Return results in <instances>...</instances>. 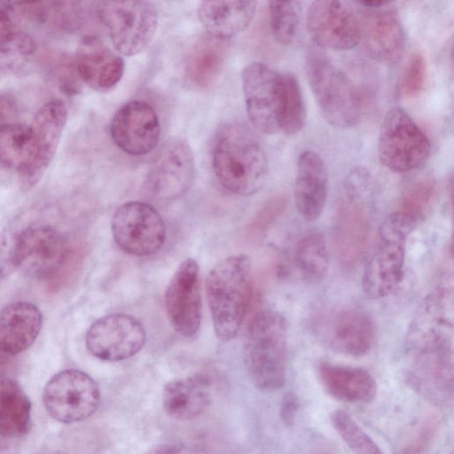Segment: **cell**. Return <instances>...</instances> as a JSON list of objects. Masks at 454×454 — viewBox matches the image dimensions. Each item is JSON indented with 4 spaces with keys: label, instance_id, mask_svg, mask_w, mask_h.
<instances>
[{
    "label": "cell",
    "instance_id": "6da1fadb",
    "mask_svg": "<svg viewBox=\"0 0 454 454\" xmlns=\"http://www.w3.org/2000/svg\"><path fill=\"white\" fill-rule=\"evenodd\" d=\"M373 192L372 179L362 168L352 171L342 187L333 223V243L346 267L356 265L366 251L373 221Z\"/></svg>",
    "mask_w": 454,
    "mask_h": 454
},
{
    "label": "cell",
    "instance_id": "7a4b0ae2",
    "mask_svg": "<svg viewBox=\"0 0 454 454\" xmlns=\"http://www.w3.org/2000/svg\"><path fill=\"white\" fill-rule=\"evenodd\" d=\"M206 294L216 338L231 341L243 324L252 297L249 257L231 255L216 263L207 277Z\"/></svg>",
    "mask_w": 454,
    "mask_h": 454
},
{
    "label": "cell",
    "instance_id": "3957f363",
    "mask_svg": "<svg viewBox=\"0 0 454 454\" xmlns=\"http://www.w3.org/2000/svg\"><path fill=\"white\" fill-rule=\"evenodd\" d=\"M244 364L258 389L270 392L285 385L288 364V326L281 314L266 309L254 315L247 327Z\"/></svg>",
    "mask_w": 454,
    "mask_h": 454
},
{
    "label": "cell",
    "instance_id": "277c9868",
    "mask_svg": "<svg viewBox=\"0 0 454 454\" xmlns=\"http://www.w3.org/2000/svg\"><path fill=\"white\" fill-rule=\"evenodd\" d=\"M212 161L220 184L234 194H254L266 181V154L258 142L240 126L227 125L218 132Z\"/></svg>",
    "mask_w": 454,
    "mask_h": 454
},
{
    "label": "cell",
    "instance_id": "5b68a950",
    "mask_svg": "<svg viewBox=\"0 0 454 454\" xmlns=\"http://www.w3.org/2000/svg\"><path fill=\"white\" fill-rule=\"evenodd\" d=\"M418 222L401 210L388 215L379 230L377 247L362 277L364 294L373 300L393 294L403 277L407 240Z\"/></svg>",
    "mask_w": 454,
    "mask_h": 454
},
{
    "label": "cell",
    "instance_id": "8992f818",
    "mask_svg": "<svg viewBox=\"0 0 454 454\" xmlns=\"http://www.w3.org/2000/svg\"><path fill=\"white\" fill-rule=\"evenodd\" d=\"M0 249V275L19 269L32 278L49 280L68 257L72 247L64 235L47 224L30 225L12 234Z\"/></svg>",
    "mask_w": 454,
    "mask_h": 454
},
{
    "label": "cell",
    "instance_id": "52a82bcc",
    "mask_svg": "<svg viewBox=\"0 0 454 454\" xmlns=\"http://www.w3.org/2000/svg\"><path fill=\"white\" fill-rule=\"evenodd\" d=\"M306 73L309 87L324 118L333 126H354L363 112V98L354 82L325 55L311 51Z\"/></svg>",
    "mask_w": 454,
    "mask_h": 454
},
{
    "label": "cell",
    "instance_id": "ba28073f",
    "mask_svg": "<svg viewBox=\"0 0 454 454\" xmlns=\"http://www.w3.org/2000/svg\"><path fill=\"white\" fill-rule=\"evenodd\" d=\"M96 12L114 48L123 55L140 53L156 32L158 12L151 2L100 1Z\"/></svg>",
    "mask_w": 454,
    "mask_h": 454
},
{
    "label": "cell",
    "instance_id": "9c48e42d",
    "mask_svg": "<svg viewBox=\"0 0 454 454\" xmlns=\"http://www.w3.org/2000/svg\"><path fill=\"white\" fill-rule=\"evenodd\" d=\"M430 153V142L411 116L395 107L385 115L379 135L380 162L395 172H408L420 167Z\"/></svg>",
    "mask_w": 454,
    "mask_h": 454
},
{
    "label": "cell",
    "instance_id": "30bf717a",
    "mask_svg": "<svg viewBox=\"0 0 454 454\" xmlns=\"http://www.w3.org/2000/svg\"><path fill=\"white\" fill-rule=\"evenodd\" d=\"M100 390L86 372L67 369L54 374L43 391V403L55 420L71 424L87 419L98 410Z\"/></svg>",
    "mask_w": 454,
    "mask_h": 454
},
{
    "label": "cell",
    "instance_id": "8fae6325",
    "mask_svg": "<svg viewBox=\"0 0 454 454\" xmlns=\"http://www.w3.org/2000/svg\"><path fill=\"white\" fill-rule=\"evenodd\" d=\"M248 118L262 133L275 134L282 129L285 100L283 75L266 66L254 62L241 74Z\"/></svg>",
    "mask_w": 454,
    "mask_h": 454
},
{
    "label": "cell",
    "instance_id": "7c38bea8",
    "mask_svg": "<svg viewBox=\"0 0 454 454\" xmlns=\"http://www.w3.org/2000/svg\"><path fill=\"white\" fill-rule=\"evenodd\" d=\"M111 230L116 245L134 256L155 254L166 239L161 215L142 201H129L118 207L112 217Z\"/></svg>",
    "mask_w": 454,
    "mask_h": 454
},
{
    "label": "cell",
    "instance_id": "4fadbf2b",
    "mask_svg": "<svg viewBox=\"0 0 454 454\" xmlns=\"http://www.w3.org/2000/svg\"><path fill=\"white\" fill-rule=\"evenodd\" d=\"M142 323L133 316L113 313L97 319L88 329L85 343L88 351L106 362L126 360L137 354L145 343Z\"/></svg>",
    "mask_w": 454,
    "mask_h": 454
},
{
    "label": "cell",
    "instance_id": "5bb4252c",
    "mask_svg": "<svg viewBox=\"0 0 454 454\" xmlns=\"http://www.w3.org/2000/svg\"><path fill=\"white\" fill-rule=\"evenodd\" d=\"M164 303L175 332L184 338L194 337L202 316L200 267L194 259L186 258L174 272L166 288Z\"/></svg>",
    "mask_w": 454,
    "mask_h": 454
},
{
    "label": "cell",
    "instance_id": "9a60e30c",
    "mask_svg": "<svg viewBox=\"0 0 454 454\" xmlns=\"http://www.w3.org/2000/svg\"><path fill=\"white\" fill-rule=\"evenodd\" d=\"M194 172V157L187 142L171 138L153 158L145 176V187L158 200H175L189 190Z\"/></svg>",
    "mask_w": 454,
    "mask_h": 454
},
{
    "label": "cell",
    "instance_id": "2e32d148",
    "mask_svg": "<svg viewBox=\"0 0 454 454\" xmlns=\"http://www.w3.org/2000/svg\"><path fill=\"white\" fill-rule=\"evenodd\" d=\"M317 333L331 349L350 356H363L373 348L376 325L361 308L349 307L330 313L317 322Z\"/></svg>",
    "mask_w": 454,
    "mask_h": 454
},
{
    "label": "cell",
    "instance_id": "e0dca14e",
    "mask_svg": "<svg viewBox=\"0 0 454 454\" xmlns=\"http://www.w3.org/2000/svg\"><path fill=\"white\" fill-rule=\"evenodd\" d=\"M67 120L66 104L54 98L43 104L30 125L34 137V152L30 161L19 174L24 190L35 186L50 166Z\"/></svg>",
    "mask_w": 454,
    "mask_h": 454
},
{
    "label": "cell",
    "instance_id": "ac0fdd59",
    "mask_svg": "<svg viewBox=\"0 0 454 454\" xmlns=\"http://www.w3.org/2000/svg\"><path fill=\"white\" fill-rule=\"evenodd\" d=\"M310 38L325 49L346 51L360 42L359 18L344 2L314 1L307 13Z\"/></svg>",
    "mask_w": 454,
    "mask_h": 454
},
{
    "label": "cell",
    "instance_id": "d6986e66",
    "mask_svg": "<svg viewBox=\"0 0 454 454\" xmlns=\"http://www.w3.org/2000/svg\"><path fill=\"white\" fill-rule=\"evenodd\" d=\"M110 133L121 151L129 155H145L157 146L160 124L151 105L142 100H132L114 114Z\"/></svg>",
    "mask_w": 454,
    "mask_h": 454
},
{
    "label": "cell",
    "instance_id": "ffe728a7",
    "mask_svg": "<svg viewBox=\"0 0 454 454\" xmlns=\"http://www.w3.org/2000/svg\"><path fill=\"white\" fill-rule=\"evenodd\" d=\"M407 382L428 403L445 408L453 400V349L409 356Z\"/></svg>",
    "mask_w": 454,
    "mask_h": 454
},
{
    "label": "cell",
    "instance_id": "44dd1931",
    "mask_svg": "<svg viewBox=\"0 0 454 454\" xmlns=\"http://www.w3.org/2000/svg\"><path fill=\"white\" fill-rule=\"evenodd\" d=\"M359 22L360 40L371 58L389 67L398 64L403 55L405 35L397 14L381 7L371 8Z\"/></svg>",
    "mask_w": 454,
    "mask_h": 454
},
{
    "label": "cell",
    "instance_id": "7402d4cb",
    "mask_svg": "<svg viewBox=\"0 0 454 454\" xmlns=\"http://www.w3.org/2000/svg\"><path fill=\"white\" fill-rule=\"evenodd\" d=\"M74 65L80 80L99 92L114 88L124 71L122 59L102 40L92 35L80 42Z\"/></svg>",
    "mask_w": 454,
    "mask_h": 454
},
{
    "label": "cell",
    "instance_id": "603a6c76",
    "mask_svg": "<svg viewBox=\"0 0 454 454\" xmlns=\"http://www.w3.org/2000/svg\"><path fill=\"white\" fill-rule=\"evenodd\" d=\"M328 175L324 160L312 151H304L297 160L294 187L295 207L301 216L314 222L322 215L327 199Z\"/></svg>",
    "mask_w": 454,
    "mask_h": 454
},
{
    "label": "cell",
    "instance_id": "cb8c5ba5",
    "mask_svg": "<svg viewBox=\"0 0 454 454\" xmlns=\"http://www.w3.org/2000/svg\"><path fill=\"white\" fill-rule=\"evenodd\" d=\"M211 396V377L207 373H196L168 382L162 390V406L170 418L190 420L207 410Z\"/></svg>",
    "mask_w": 454,
    "mask_h": 454
},
{
    "label": "cell",
    "instance_id": "d4e9b609",
    "mask_svg": "<svg viewBox=\"0 0 454 454\" xmlns=\"http://www.w3.org/2000/svg\"><path fill=\"white\" fill-rule=\"evenodd\" d=\"M42 314L29 301H19L0 311V351L14 356L24 352L36 340L42 327Z\"/></svg>",
    "mask_w": 454,
    "mask_h": 454
},
{
    "label": "cell",
    "instance_id": "484cf974",
    "mask_svg": "<svg viewBox=\"0 0 454 454\" xmlns=\"http://www.w3.org/2000/svg\"><path fill=\"white\" fill-rule=\"evenodd\" d=\"M317 376L326 393L339 401L370 403L377 395L375 379L363 368L322 363Z\"/></svg>",
    "mask_w": 454,
    "mask_h": 454
},
{
    "label": "cell",
    "instance_id": "4316f807",
    "mask_svg": "<svg viewBox=\"0 0 454 454\" xmlns=\"http://www.w3.org/2000/svg\"><path fill=\"white\" fill-rule=\"evenodd\" d=\"M254 1H203L198 15L208 35L227 40L245 30L254 19Z\"/></svg>",
    "mask_w": 454,
    "mask_h": 454
},
{
    "label": "cell",
    "instance_id": "83f0119b",
    "mask_svg": "<svg viewBox=\"0 0 454 454\" xmlns=\"http://www.w3.org/2000/svg\"><path fill=\"white\" fill-rule=\"evenodd\" d=\"M227 50V40L210 35L200 38L186 59L185 74L190 82L201 89L212 86L222 72Z\"/></svg>",
    "mask_w": 454,
    "mask_h": 454
},
{
    "label": "cell",
    "instance_id": "f1b7e54d",
    "mask_svg": "<svg viewBox=\"0 0 454 454\" xmlns=\"http://www.w3.org/2000/svg\"><path fill=\"white\" fill-rule=\"evenodd\" d=\"M31 424V402L21 385L12 378L0 380V436L19 438Z\"/></svg>",
    "mask_w": 454,
    "mask_h": 454
},
{
    "label": "cell",
    "instance_id": "f546056e",
    "mask_svg": "<svg viewBox=\"0 0 454 454\" xmlns=\"http://www.w3.org/2000/svg\"><path fill=\"white\" fill-rule=\"evenodd\" d=\"M34 137L30 126L11 122L0 128V165L20 172L30 161Z\"/></svg>",
    "mask_w": 454,
    "mask_h": 454
},
{
    "label": "cell",
    "instance_id": "4dcf8cb0",
    "mask_svg": "<svg viewBox=\"0 0 454 454\" xmlns=\"http://www.w3.org/2000/svg\"><path fill=\"white\" fill-rule=\"evenodd\" d=\"M13 4L19 12L60 29H76L83 19V9L80 2H21Z\"/></svg>",
    "mask_w": 454,
    "mask_h": 454
},
{
    "label": "cell",
    "instance_id": "1f68e13d",
    "mask_svg": "<svg viewBox=\"0 0 454 454\" xmlns=\"http://www.w3.org/2000/svg\"><path fill=\"white\" fill-rule=\"evenodd\" d=\"M294 259L304 279L311 283L322 280L328 271L330 262L324 235L316 232L303 237L297 245Z\"/></svg>",
    "mask_w": 454,
    "mask_h": 454
},
{
    "label": "cell",
    "instance_id": "d6a6232c",
    "mask_svg": "<svg viewBox=\"0 0 454 454\" xmlns=\"http://www.w3.org/2000/svg\"><path fill=\"white\" fill-rule=\"evenodd\" d=\"M270 20L275 39L282 45L292 44L298 35L301 19V4L296 1H270Z\"/></svg>",
    "mask_w": 454,
    "mask_h": 454
},
{
    "label": "cell",
    "instance_id": "836d02e7",
    "mask_svg": "<svg viewBox=\"0 0 454 454\" xmlns=\"http://www.w3.org/2000/svg\"><path fill=\"white\" fill-rule=\"evenodd\" d=\"M35 42L27 33L14 30L0 40V79L18 71L32 57Z\"/></svg>",
    "mask_w": 454,
    "mask_h": 454
},
{
    "label": "cell",
    "instance_id": "e575fe53",
    "mask_svg": "<svg viewBox=\"0 0 454 454\" xmlns=\"http://www.w3.org/2000/svg\"><path fill=\"white\" fill-rule=\"evenodd\" d=\"M331 422L337 434L354 454H384L376 442L345 411H333Z\"/></svg>",
    "mask_w": 454,
    "mask_h": 454
},
{
    "label": "cell",
    "instance_id": "d590c367",
    "mask_svg": "<svg viewBox=\"0 0 454 454\" xmlns=\"http://www.w3.org/2000/svg\"><path fill=\"white\" fill-rule=\"evenodd\" d=\"M436 195V183L431 176H422L409 184L403 192L398 210L418 223L431 208Z\"/></svg>",
    "mask_w": 454,
    "mask_h": 454
},
{
    "label": "cell",
    "instance_id": "8d00e7d4",
    "mask_svg": "<svg viewBox=\"0 0 454 454\" xmlns=\"http://www.w3.org/2000/svg\"><path fill=\"white\" fill-rule=\"evenodd\" d=\"M283 77L285 100L281 130L288 135H294L301 129L304 124V102L296 78L291 74H286Z\"/></svg>",
    "mask_w": 454,
    "mask_h": 454
},
{
    "label": "cell",
    "instance_id": "74e56055",
    "mask_svg": "<svg viewBox=\"0 0 454 454\" xmlns=\"http://www.w3.org/2000/svg\"><path fill=\"white\" fill-rule=\"evenodd\" d=\"M426 80V61L421 52L409 59L402 79V91L406 98H414L423 90Z\"/></svg>",
    "mask_w": 454,
    "mask_h": 454
},
{
    "label": "cell",
    "instance_id": "f35d334b",
    "mask_svg": "<svg viewBox=\"0 0 454 454\" xmlns=\"http://www.w3.org/2000/svg\"><path fill=\"white\" fill-rule=\"evenodd\" d=\"M435 426L432 420L425 423L415 438L404 449L403 454H427L434 439Z\"/></svg>",
    "mask_w": 454,
    "mask_h": 454
},
{
    "label": "cell",
    "instance_id": "ab89813d",
    "mask_svg": "<svg viewBox=\"0 0 454 454\" xmlns=\"http://www.w3.org/2000/svg\"><path fill=\"white\" fill-rule=\"evenodd\" d=\"M18 113L17 100L12 93L0 90V128L13 122Z\"/></svg>",
    "mask_w": 454,
    "mask_h": 454
},
{
    "label": "cell",
    "instance_id": "60d3db41",
    "mask_svg": "<svg viewBox=\"0 0 454 454\" xmlns=\"http://www.w3.org/2000/svg\"><path fill=\"white\" fill-rule=\"evenodd\" d=\"M298 410V400L294 394L286 393L280 404V418L286 425H292Z\"/></svg>",
    "mask_w": 454,
    "mask_h": 454
},
{
    "label": "cell",
    "instance_id": "b9f144b4",
    "mask_svg": "<svg viewBox=\"0 0 454 454\" xmlns=\"http://www.w3.org/2000/svg\"><path fill=\"white\" fill-rule=\"evenodd\" d=\"M13 13L12 3L0 2V40L14 31L12 23Z\"/></svg>",
    "mask_w": 454,
    "mask_h": 454
},
{
    "label": "cell",
    "instance_id": "7bdbcfd3",
    "mask_svg": "<svg viewBox=\"0 0 454 454\" xmlns=\"http://www.w3.org/2000/svg\"><path fill=\"white\" fill-rule=\"evenodd\" d=\"M145 454H181V450L175 443L163 442L153 446Z\"/></svg>",
    "mask_w": 454,
    "mask_h": 454
},
{
    "label": "cell",
    "instance_id": "ee69618b",
    "mask_svg": "<svg viewBox=\"0 0 454 454\" xmlns=\"http://www.w3.org/2000/svg\"><path fill=\"white\" fill-rule=\"evenodd\" d=\"M7 355L0 351V374L6 368L8 364Z\"/></svg>",
    "mask_w": 454,
    "mask_h": 454
},
{
    "label": "cell",
    "instance_id": "f6af8a7d",
    "mask_svg": "<svg viewBox=\"0 0 454 454\" xmlns=\"http://www.w3.org/2000/svg\"><path fill=\"white\" fill-rule=\"evenodd\" d=\"M36 454H67V453H65V452L59 451V450H44V451H41Z\"/></svg>",
    "mask_w": 454,
    "mask_h": 454
}]
</instances>
